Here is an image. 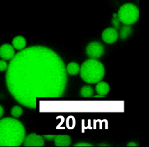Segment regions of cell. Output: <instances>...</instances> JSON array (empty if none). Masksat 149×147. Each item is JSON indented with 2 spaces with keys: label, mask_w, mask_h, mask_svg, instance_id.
I'll return each mask as SVG.
<instances>
[{
  "label": "cell",
  "mask_w": 149,
  "mask_h": 147,
  "mask_svg": "<svg viewBox=\"0 0 149 147\" xmlns=\"http://www.w3.org/2000/svg\"><path fill=\"white\" fill-rule=\"evenodd\" d=\"M5 74L6 87L12 97L29 108L37 99L61 97L67 83L62 58L52 50L34 46L23 48L10 60Z\"/></svg>",
  "instance_id": "obj_1"
},
{
  "label": "cell",
  "mask_w": 149,
  "mask_h": 147,
  "mask_svg": "<svg viewBox=\"0 0 149 147\" xmlns=\"http://www.w3.org/2000/svg\"><path fill=\"white\" fill-rule=\"evenodd\" d=\"M26 135L24 127L12 117L0 119V146H19Z\"/></svg>",
  "instance_id": "obj_2"
},
{
  "label": "cell",
  "mask_w": 149,
  "mask_h": 147,
  "mask_svg": "<svg viewBox=\"0 0 149 147\" xmlns=\"http://www.w3.org/2000/svg\"><path fill=\"white\" fill-rule=\"evenodd\" d=\"M79 72L81 79L84 82L93 84L102 79L105 75V68L100 61L90 58L81 64Z\"/></svg>",
  "instance_id": "obj_3"
},
{
  "label": "cell",
  "mask_w": 149,
  "mask_h": 147,
  "mask_svg": "<svg viewBox=\"0 0 149 147\" xmlns=\"http://www.w3.org/2000/svg\"><path fill=\"white\" fill-rule=\"evenodd\" d=\"M117 15L122 23L131 25L138 20L139 10L135 5L131 3H127L120 6Z\"/></svg>",
  "instance_id": "obj_4"
},
{
  "label": "cell",
  "mask_w": 149,
  "mask_h": 147,
  "mask_svg": "<svg viewBox=\"0 0 149 147\" xmlns=\"http://www.w3.org/2000/svg\"><path fill=\"white\" fill-rule=\"evenodd\" d=\"M104 52L103 45L98 41H92L89 43L86 48V53L91 58L97 59L100 58Z\"/></svg>",
  "instance_id": "obj_5"
},
{
  "label": "cell",
  "mask_w": 149,
  "mask_h": 147,
  "mask_svg": "<svg viewBox=\"0 0 149 147\" xmlns=\"http://www.w3.org/2000/svg\"><path fill=\"white\" fill-rule=\"evenodd\" d=\"M23 144L24 146H44V141L42 136L31 133L25 136Z\"/></svg>",
  "instance_id": "obj_6"
},
{
  "label": "cell",
  "mask_w": 149,
  "mask_h": 147,
  "mask_svg": "<svg viewBox=\"0 0 149 147\" xmlns=\"http://www.w3.org/2000/svg\"><path fill=\"white\" fill-rule=\"evenodd\" d=\"M119 37L117 30L113 27H108L102 33V38L103 41L108 44L115 43Z\"/></svg>",
  "instance_id": "obj_7"
},
{
  "label": "cell",
  "mask_w": 149,
  "mask_h": 147,
  "mask_svg": "<svg viewBox=\"0 0 149 147\" xmlns=\"http://www.w3.org/2000/svg\"><path fill=\"white\" fill-rule=\"evenodd\" d=\"M15 55V48L12 45L5 43L0 46V57L5 60H10Z\"/></svg>",
  "instance_id": "obj_8"
},
{
  "label": "cell",
  "mask_w": 149,
  "mask_h": 147,
  "mask_svg": "<svg viewBox=\"0 0 149 147\" xmlns=\"http://www.w3.org/2000/svg\"><path fill=\"white\" fill-rule=\"evenodd\" d=\"M54 140L55 145L57 146H69L71 144V138L67 135H55Z\"/></svg>",
  "instance_id": "obj_9"
},
{
  "label": "cell",
  "mask_w": 149,
  "mask_h": 147,
  "mask_svg": "<svg viewBox=\"0 0 149 147\" xmlns=\"http://www.w3.org/2000/svg\"><path fill=\"white\" fill-rule=\"evenodd\" d=\"M12 44L14 48L18 50H21L24 48L26 47V40L24 37L22 36H17L13 38Z\"/></svg>",
  "instance_id": "obj_10"
},
{
  "label": "cell",
  "mask_w": 149,
  "mask_h": 147,
  "mask_svg": "<svg viewBox=\"0 0 149 147\" xmlns=\"http://www.w3.org/2000/svg\"><path fill=\"white\" fill-rule=\"evenodd\" d=\"M95 90L98 94L105 96L108 94L109 91V86L107 82L100 80L97 82L95 86Z\"/></svg>",
  "instance_id": "obj_11"
},
{
  "label": "cell",
  "mask_w": 149,
  "mask_h": 147,
  "mask_svg": "<svg viewBox=\"0 0 149 147\" xmlns=\"http://www.w3.org/2000/svg\"><path fill=\"white\" fill-rule=\"evenodd\" d=\"M133 32V28L130 25L124 24L120 29L119 37L121 39L124 40L129 36Z\"/></svg>",
  "instance_id": "obj_12"
},
{
  "label": "cell",
  "mask_w": 149,
  "mask_h": 147,
  "mask_svg": "<svg viewBox=\"0 0 149 147\" xmlns=\"http://www.w3.org/2000/svg\"><path fill=\"white\" fill-rule=\"evenodd\" d=\"M66 72L71 75H77L80 71V66L79 65L75 62H72L69 63L66 67Z\"/></svg>",
  "instance_id": "obj_13"
},
{
  "label": "cell",
  "mask_w": 149,
  "mask_h": 147,
  "mask_svg": "<svg viewBox=\"0 0 149 147\" xmlns=\"http://www.w3.org/2000/svg\"><path fill=\"white\" fill-rule=\"evenodd\" d=\"M80 93L82 97H91L93 94V89L91 86L88 85H86L83 86L81 88Z\"/></svg>",
  "instance_id": "obj_14"
},
{
  "label": "cell",
  "mask_w": 149,
  "mask_h": 147,
  "mask_svg": "<svg viewBox=\"0 0 149 147\" xmlns=\"http://www.w3.org/2000/svg\"><path fill=\"white\" fill-rule=\"evenodd\" d=\"M22 113H23V109L19 105L14 106L10 110V114L15 118H18L20 117Z\"/></svg>",
  "instance_id": "obj_15"
},
{
  "label": "cell",
  "mask_w": 149,
  "mask_h": 147,
  "mask_svg": "<svg viewBox=\"0 0 149 147\" xmlns=\"http://www.w3.org/2000/svg\"><path fill=\"white\" fill-rule=\"evenodd\" d=\"M111 23L112 24V25L113 26V28H115L116 30L119 29L120 27V20L118 17V15L116 13H114L113 14V16H112V21Z\"/></svg>",
  "instance_id": "obj_16"
},
{
  "label": "cell",
  "mask_w": 149,
  "mask_h": 147,
  "mask_svg": "<svg viewBox=\"0 0 149 147\" xmlns=\"http://www.w3.org/2000/svg\"><path fill=\"white\" fill-rule=\"evenodd\" d=\"M8 66V64L6 61V60L3 59L0 60V72L5 71L7 69Z\"/></svg>",
  "instance_id": "obj_17"
},
{
  "label": "cell",
  "mask_w": 149,
  "mask_h": 147,
  "mask_svg": "<svg viewBox=\"0 0 149 147\" xmlns=\"http://www.w3.org/2000/svg\"><path fill=\"white\" fill-rule=\"evenodd\" d=\"M75 146H93V145L90 144L87 142H80L76 145H74Z\"/></svg>",
  "instance_id": "obj_18"
},
{
  "label": "cell",
  "mask_w": 149,
  "mask_h": 147,
  "mask_svg": "<svg viewBox=\"0 0 149 147\" xmlns=\"http://www.w3.org/2000/svg\"><path fill=\"white\" fill-rule=\"evenodd\" d=\"M55 135H43V136H42V137H44V138H45V139H48V140H49V141L54 139V138H55Z\"/></svg>",
  "instance_id": "obj_19"
},
{
  "label": "cell",
  "mask_w": 149,
  "mask_h": 147,
  "mask_svg": "<svg viewBox=\"0 0 149 147\" xmlns=\"http://www.w3.org/2000/svg\"><path fill=\"white\" fill-rule=\"evenodd\" d=\"M4 114V109L3 107H2V106H1L0 104V118L3 116Z\"/></svg>",
  "instance_id": "obj_20"
},
{
  "label": "cell",
  "mask_w": 149,
  "mask_h": 147,
  "mask_svg": "<svg viewBox=\"0 0 149 147\" xmlns=\"http://www.w3.org/2000/svg\"><path fill=\"white\" fill-rule=\"evenodd\" d=\"M127 146H137V145H136L134 142H129Z\"/></svg>",
  "instance_id": "obj_21"
},
{
  "label": "cell",
  "mask_w": 149,
  "mask_h": 147,
  "mask_svg": "<svg viewBox=\"0 0 149 147\" xmlns=\"http://www.w3.org/2000/svg\"><path fill=\"white\" fill-rule=\"evenodd\" d=\"M94 97H104V96H102V95H100V94H98V95H95Z\"/></svg>",
  "instance_id": "obj_22"
}]
</instances>
